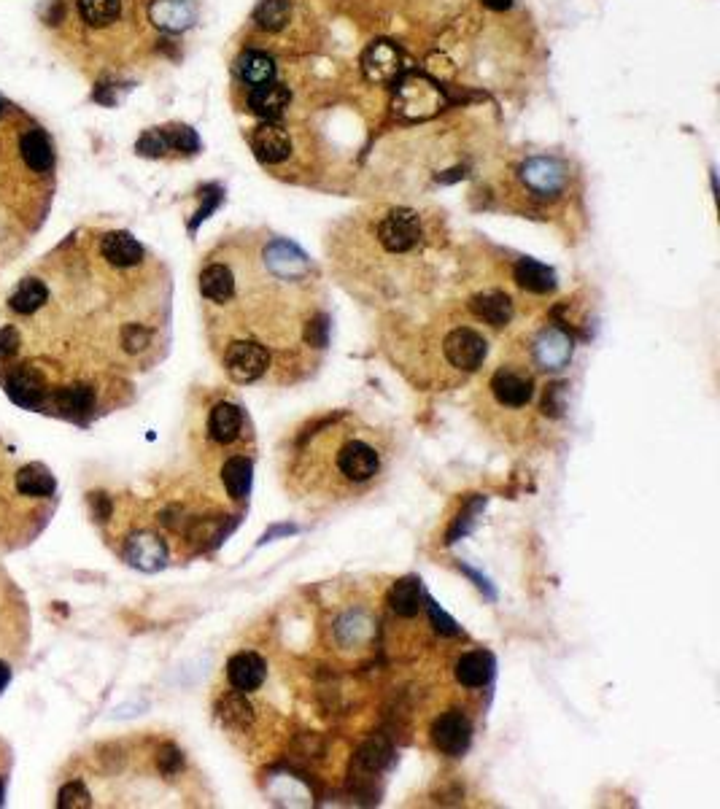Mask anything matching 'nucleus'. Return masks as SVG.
<instances>
[{
	"label": "nucleus",
	"mask_w": 720,
	"mask_h": 809,
	"mask_svg": "<svg viewBox=\"0 0 720 809\" xmlns=\"http://www.w3.org/2000/svg\"><path fill=\"white\" fill-rule=\"evenodd\" d=\"M472 721L470 715L464 710H445L432 721L429 729V739L440 756L448 758H462L472 745Z\"/></svg>",
	"instance_id": "nucleus-5"
},
{
	"label": "nucleus",
	"mask_w": 720,
	"mask_h": 809,
	"mask_svg": "<svg viewBox=\"0 0 720 809\" xmlns=\"http://www.w3.org/2000/svg\"><path fill=\"white\" fill-rule=\"evenodd\" d=\"M6 394L14 405L27 410H38L46 397V378L38 367H17L14 373L6 375Z\"/></svg>",
	"instance_id": "nucleus-10"
},
{
	"label": "nucleus",
	"mask_w": 720,
	"mask_h": 809,
	"mask_svg": "<svg viewBox=\"0 0 720 809\" xmlns=\"http://www.w3.org/2000/svg\"><path fill=\"white\" fill-rule=\"evenodd\" d=\"M289 100H292L289 89H286L284 84L270 81V84H259V87L251 89L249 106H251V111L259 116V119H265V122H276V119L284 116L286 108H289Z\"/></svg>",
	"instance_id": "nucleus-20"
},
{
	"label": "nucleus",
	"mask_w": 720,
	"mask_h": 809,
	"mask_svg": "<svg viewBox=\"0 0 720 809\" xmlns=\"http://www.w3.org/2000/svg\"><path fill=\"white\" fill-rule=\"evenodd\" d=\"M46 300H49V289H46L44 281H38V278H25V281L17 286V292L9 297V305L11 311L22 313V316H33V313L44 308Z\"/></svg>",
	"instance_id": "nucleus-25"
},
{
	"label": "nucleus",
	"mask_w": 720,
	"mask_h": 809,
	"mask_svg": "<svg viewBox=\"0 0 720 809\" xmlns=\"http://www.w3.org/2000/svg\"><path fill=\"white\" fill-rule=\"evenodd\" d=\"M286 491L311 510L370 497L389 481L392 437L354 410H335L297 429L281 454Z\"/></svg>",
	"instance_id": "nucleus-2"
},
{
	"label": "nucleus",
	"mask_w": 720,
	"mask_h": 809,
	"mask_svg": "<svg viewBox=\"0 0 720 809\" xmlns=\"http://www.w3.org/2000/svg\"><path fill=\"white\" fill-rule=\"evenodd\" d=\"M472 316L483 324H489L494 329H502L510 324L513 319V300L510 294L499 292V289H491V292H480L472 297L470 303Z\"/></svg>",
	"instance_id": "nucleus-16"
},
{
	"label": "nucleus",
	"mask_w": 720,
	"mask_h": 809,
	"mask_svg": "<svg viewBox=\"0 0 720 809\" xmlns=\"http://www.w3.org/2000/svg\"><path fill=\"white\" fill-rule=\"evenodd\" d=\"M92 804V796H89L87 785L81 783V780H73V783H68L60 791V799H57V807L63 809H81V807H89Z\"/></svg>",
	"instance_id": "nucleus-30"
},
{
	"label": "nucleus",
	"mask_w": 720,
	"mask_h": 809,
	"mask_svg": "<svg viewBox=\"0 0 720 809\" xmlns=\"http://www.w3.org/2000/svg\"><path fill=\"white\" fill-rule=\"evenodd\" d=\"M254 19L265 30H281L289 22V3L286 0H262L254 11Z\"/></svg>",
	"instance_id": "nucleus-29"
},
{
	"label": "nucleus",
	"mask_w": 720,
	"mask_h": 809,
	"mask_svg": "<svg viewBox=\"0 0 720 809\" xmlns=\"http://www.w3.org/2000/svg\"><path fill=\"white\" fill-rule=\"evenodd\" d=\"M456 683L467 688V691H478L483 685L491 683L494 677V656L489 650H467L456 658L454 667Z\"/></svg>",
	"instance_id": "nucleus-14"
},
{
	"label": "nucleus",
	"mask_w": 720,
	"mask_h": 809,
	"mask_svg": "<svg viewBox=\"0 0 720 809\" xmlns=\"http://www.w3.org/2000/svg\"><path fill=\"white\" fill-rule=\"evenodd\" d=\"M22 346V335L17 327H0V359H9Z\"/></svg>",
	"instance_id": "nucleus-33"
},
{
	"label": "nucleus",
	"mask_w": 720,
	"mask_h": 809,
	"mask_svg": "<svg viewBox=\"0 0 720 809\" xmlns=\"http://www.w3.org/2000/svg\"><path fill=\"white\" fill-rule=\"evenodd\" d=\"M3 799H6V783H3V777H0V807H3Z\"/></svg>",
	"instance_id": "nucleus-37"
},
{
	"label": "nucleus",
	"mask_w": 720,
	"mask_h": 809,
	"mask_svg": "<svg viewBox=\"0 0 720 809\" xmlns=\"http://www.w3.org/2000/svg\"><path fill=\"white\" fill-rule=\"evenodd\" d=\"M402 54L400 49L389 41H378L365 52L362 57V71L370 81L375 84H392V81L400 79L402 73Z\"/></svg>",
	"instance_id": "nucleus-12"
},
{
	"label": "nucleus",
	"mask_w": 720,
	"mask_h": 809,
	"mask_svg": "<svg viewBox=\"0 0 720 809\" xmlns=\"http://www.w3.org/2000/svg\"><path fill=\"white\" fill-rule=\"evenodd\" d=\"M389 605L402 618H413L421 613V583L416 578H402L392 586Z\"/></svg>",
	"instance_id": "nucleus-27"
},
{
	"label": "nucleus",
	"mask_w": 720,
	"mask_h": 809,
	"mask_svg": "<svg viewBox=\"0 0 720 809\" xmlns=\"http://www.w3.org/2000/svg\"><path fill=\"white\" fill-rule=\"evenodd\" d=\"M79 14L89 27H108L122 14V0H79Z\"/></svg>",
	"instance_id": "nucleus-28"
},
{
	"label": "nucleus",
	"mask_w": 720,
	"mask_h": 809,
	"mask_svg": "<svg viewBox=\"0 0 720 809\" xmlns=\"http://www.w3.org/2000/svg\"><path fill=\"white\" fill-rule=\"evenodd\" d=\"M524 187L537 197H556L567 187V165L553 157H532L518 170Z\"/></svg>",
	"instance_id": "nucleus-7"
},
{
	"label": "nucleus",
	"mask_w": 720,
	"mask_h": 809,
	"mask_svg": "<svg viewBox=\"0 0 720 809\" xmlns=\"http://www.w3.org/2000/svg\"><path fill=\"white\" fill-rule=\"evenodd\" d=\"M135 149H138V154H143V157H162V154L170 149L168 138H165V130H146Z\"/></svg>",
	"instance_id": "nucleus-32"
},
{
	"label": "nucleus",
	"mask_w": 720,
	"mask_h": 809,
	"mask_svg": "<svg viewBox=\"0 0 720 809\" xmlns=\"http://www.w3.org/2000/svg\"><path fill=\"white\" fill-rule=\"evenodd\" d=\"M251 472H254V454H232L219 467V478L232 502L243 505L251 491Z\"/></svg>",
	"instance_id": "nucleus-13"
},
{
	"label": "nucleus",
	"mask_w": 720,
	"mask_h": 809,
	"mask_svg": "<svg viewBox=\"0 0 720 809\" xmlns=\"http://www.w3.org/2000/svg\"><path fill=\"white\" fill-rule=\"evenodd\" d=\"M513 278H516V284L521 289L532 294H548L556 289V273H553L551 267L534 262V259H518Z\"/></svg>",
	"instance_id": "nucleus-23"
},
{
	"label": "nucleus",
	"mask_w": 720,
	"mask_h": 809,
	"mask_svg": "<svg viewBox=\"0 0 720 809\" xmlns=\"http://www.w3.org/2000/svg\"><path fill=\"white\" fill-rule=\"evenodd\" d=\"M267 680V661L254 650H240L227 661V683L232 691L254 694Z\"/></svg>",
	"instance_id": "nucleus-9"
},
{
	"label": "nucleus",
	"mask_w": 720,
	"mask_h": 809,
	"mask_svg": "<svg viewBox=\"0 0 720 809\" xmlns=\"http://www.w3.org/2000/svg\"><path fill=\"white\" fill-rule=\"evenodd\" d=\"M259 276L243 286L230 262L214 259L200 273L208 305V343L238 386H294L319 373L329 351L332 316L319 297L316 267L286 238L265 241Z\"/></svg>",
	"instance_id": "nucleus-1"
},
{
	"label": "nucleus",
	"mask_w": 720,
	"mask_h": 809,
	"mask_svg": "<svg viewBox=\"0 0 720 809\" xmlns=\"http://www.w3.org/2000/svg\"><path fill=\"white\" fill-rule=\"evenodd\" d=\"M197 17V9L192 0H154L149 6V19L154 27H160L165 33H181L192 27Z\"/></svg>",
	"instance_id": "nucleus-17"
},
{
	"label": "nucleus",
	"mask_w": 720,
	"mask_h": 809,
	"mask_svg": "<svg viewBox=\"0 0 720 809\" xmlns=\"http://www.w3.org/2000/svg\"><path fill=\"white\" fill-rule=\"evenodd\" d=\"M54 489L57 481L46 464L30 462L17 472V491L22 497H52Z\"/></svg>",
	"instance_id": "nucleus-22"
},
{
	"label": "nucleus",
	"mask_w": 720,
	"mask_h": 809,
	"mask_svg": "<svg viewBox=\"0 0 720 809\" xmlns=\"http://www.w3.org/2000/svg\"><path fill=\"white\" fill-rule=\"evenodd\" d=\"M165 138H168V146L170 149H176V152H184V154H195L197 149H200V141H197L195 130H189V127H168L165 130Z\"/></svg>",
	"instance_id": "nucleus-31"
},
{
	"label": "nucleus",
	"mask_w": 720,
	"mask_h": 809,
	"mask_svg": "<svg viewBox=\"0 0 720 809\" xmlns=\"http://www.w3.org/2000/svg\"><path fill=\"white\" fill-rule=\"evenodd\" d=\"M57 410H63L65 416H84L89 410L95 408V389L87 383H73V386H63L60 392L54 394Z\"/></svg>",
	"instance_id": "nucleus-26"
},
{
	"label": "nucleus",
	"mask_w": 720,
	"mask_h": 809,
	"mask_svg": "<svg viewBox=\"0 0 720 809\" xmlns=\"http://www.w3.org/2000/svg\"><path fill=\"white\" fill-rule=\"evenodd\" d=\"M9 683H11L9 664H6V661H0V694H3L6 688H9Z\"/></svg>",
	"instance_id": "nucleus-35"
},
{
	"label": "nucleus",
	"mask_w": 720,
	"mask_h": 809,
	"mask_svg": "<svg viewBox=\"0 0 720 809\" xmlns=\"http://www.w3.org/2000/svg\"><path fill=\"white\" fill-rule=\"evenodd\" d=\"M251 149H254V154L265 165H278V162H284L289 157V152H292V141H289L284 127L265 122V125L257 127L254 135H251Z\"/></svg>",
	"instance_id": "nucleus-18"
},
{
	"label": "nucleus",
	"mask_w": 720,
	"mask_h": 809,
	"mask_svg": "<svg viewBox=\"0 0 720 809\" xmlns=\"http://www.w3.org/2000/svg\"><path fill=\"white\" fill-rule=\"evenodd\" d=\"M529 359L537 370H561L572 359V338L561 327H545L532 346H529Z\"/></svg>",
	"instance_id": "nucleus-8"
},
{
	"label": "nucleus",
	"mask_w": 720,
	"mask_h": 809,
	"mask_svg": "<svg viewBox=\"0 0 720 809\" xmlns=\"http://www.w3.org/2000/svg\"><path fill=\"white\" fill-rule=\"evenodd\" d=\"M100 254L108 265L127 270V267H138L143 262V246L135 241L130 232H108L100 241Z\"/></svg>",
	"instance_id": "nucleus-19"
},
{
	"label": "nucleus",
	"mask_w": 720,
	"mask_h": 809,
	"mask_svg": "<svg viewBox=\"0 0 720 809\" xmlns=\"http://www.w3.org/2000/svg\"><path fill=\"white\" fill-rule=\"evenodd\" d=\"M0 111H3V98H0Z\"/></svg>",
	"instance_id": "nucleus-38"
},
{
	"label": "nucleus",
	"mask_w": 720,
	"mask_h": 809,
	"mask_svg": "<svg viewBox=\"0 0 720 809\" xmlns=\"http://www.w3.org/2000/svg\"><path fill=\"white\" fill-rule=\"evenodd\" d=\"M238 73L246 84L259 87V84H270V81L276 79V63H273L270 54L251 49V52H246L238 60Z\"/></svg>",
	"instance_id": "nucleus-24"
},
{
	"label": "nucleus",
	"mask_w": 720,
	"mask_h": 809,
	"mask_svg": "<svg viewBox=\"0 0 720 809\" xmlns=\"http://www.w3.org/2000/svg\"><path fill=\"white\" fill-rule=\"evenodd\" d=\"M127 561L143 572H157L168 564V545L152 532H141L127 540Z\"/></svg>",
	"instance_id": "nucleus-15"
},
{
	"label": "nucleus",
	"mask_w": 720,
	"mask_h": 809,
	"mask_svg": "<svg viewBox=\"0 0 720 809\" xmlns=\"http://www.w3.org/2000/svg\"><path fill=\"white\" fill-rule=\"evenodd\" d=\"M440 92H437V87L432 84V81H427L424 76H410L408 81H402L400 84V100H397V108H400L402 114L408 116H432L440 108Z\"/></svg>",
	"instance_id": "nucleus-11"
},
{
	"label": "nucleus",
	"mask_w": 720,
	"mask_h": 809,
	"mask_svg": "<svg viewBox=\"0 0 720 809\" xmlns=\"http://www.w3.org/2000/svg\"><path fill=\"white\" fill-rule=\"evenodd\" d=\"M205 435L216 448H224L227 454H254L249 413L240 408L238 402H214L208 410V418H205Z\"/></svg>",
	"instance_id": "nucleus-4"
},
{
	"label": "nucleus",
	"mask_w": 720,
	"mask_h": 809,
	"mask_svg": "<svg viewBox=\"0 0 720 809\" xmlns=\"http://www.w3.org/2000/svg\"><path fill=\"white\" fill-rule=\"evenodd\" d=\"M421 241V219L410 208H394L378 224V243L389 254H408Z\"/></svg>",
	"instance_id": "nucleus-6"
},
{
	"label": "nucleus",
	"mask_w": 720,
	"mask_h": 809,
	"mask_svg": "<svg viewBox=\"0 0 720 809\" xmlns=\"http://www.w3.org/2000/svg\"><path fill=\"white\" fill-rule=\"evenodd\" d=\"M19 152H22V160H25V165L30 170H36V173L52 170L54 165L52 141H49L46 133H41L38 127L27 130V133L19 138Z\"/></svg>",
	"instance_id": "nucleus-21"
},
{
	"label": "nucleus",
	"mask_w": 720,
	"mask_h": 809,
	"mask_svg": "<svg viewBox=\"0 0 720 809\" xmlns=\"http://www.w3.org/2000/svg\"><path fill=\"white\" fill-rule=\"evenodd\" d=\"M532 359L529 354L518 356V359H507L489 375L486 381V394L499 410L507 413H521V410L532 408L534 397H537V367L529 365Z\"/></svg>",
	"instance_id": "nucleus-3"
},
{
	"label": "nucleus",
	"mask_w": 720,
	"mask_h": 809,
	"mask_svg": "<svg viewBox=\"0 0 720 809\" xmlns=\"http://www.w3.org/2000/svg\"><path fill=\"white\" fill-rule=\"evenodd\" d=\"M89 502L95 505V518H98V521H106L108 513H111V502H108V499L103 497V494H92V497H89Z\"/></svg>",
	"instance_id": "nucleus-34"
},
{
	"label": "nucleus",
	"mask_w": 720,
	"mask_h": 809,
	"mask_svg": "<svg viewBox=\"0 0 720 809\" xmlns=\"http://www.w3.org/2000/svg\"><path fill=\"white\" fill-rule=\"evenodd\" d=\"M483 6L491 11H507L513 6V0H483Z\"/></svg>",
	"instance_id": "nucleus-36"
}]
</instances>
